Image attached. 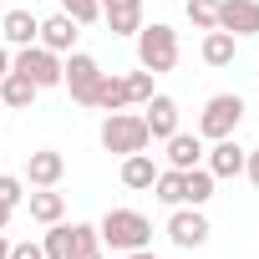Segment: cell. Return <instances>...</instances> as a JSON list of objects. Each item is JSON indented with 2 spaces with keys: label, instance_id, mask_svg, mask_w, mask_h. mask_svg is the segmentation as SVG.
<instances>
[{
  "label": "cell",
  "instance_id": "cell-1",
  "mask_svg": "<svg viewBox=\"0 0 259 259\" xmlns=\"http://www.w3.org/2000/svg\"><path fill=\"white\" fill-rule=\"evenodd\" d=\"M97 234H102V244L117 249V254H127V249H148V244H153V224H148L138 208H107L102 224H97Z\"/></svg>",
  "mask_w": 259,
  "mask_h": 259
},
{
  "label": "cell",
  "instance_id": "cell-2",
  "mask_svg": "<svg viewBox=\"0 0 259 259\" xmlns=\"http://www.w3.org/2000/svg\"><path fill=\"white\" fill-rule=\"evenodd\" d=\"M148 122L138 117V112H107V122H102V148L107 153H117V158H127V153H148Z\"/></svg>",
  "mask_w": 259,
  "mask_h": 259
},
{
  "label": "cell",
  "instance_id": "cell-3",
  "mask_svg": "<svg viewBox=\"0 0 259 259\" xmlns=\"http://www.w3.org/2000/svg\"><path fill=\"white\" fill-rule=\"evenodd\" d=\"M138 61H143V71H153V76L173 71V66H178V31L163 26V21L143 26V31H138Z\"/></svg>",
  "mask_w": 259,
  "mask_h": 259
},
{
  "label": "cell",
  "instance_id": "cell-4",
  "mask_svg": "<svg viewBox=\"0 0 259 259\" xmlns=\"http://www.w3.org/2000/svg\"><path fill=\"white\" fill-rule=\"evenodd\" d=\"M239 122H244V97L239 92H219L203 102V117H198V138L219 143V138H234L239 133Z\"/></svg>",
  "mask_w": 259,
  "mask_h": 259
},
{
  "label": "cell",
  "instance_id": "cell-5",
  "mask_svg": "<svg viewBox=\"0 0 259 259\" xmlns=\"http://www.w3.org/2000/svg\"><path fill=\"white\" fill-rule=\"evenodd\" d=\"M97 81H102L97 56H87V51H66V61H61V87L71 92L76 107H92V102H97Z\"/></svg>",
  "mask_w": 259,
  "mask_h": 259
},
{
  "label": "cell",
  "instance_id": "cell-6",
  "mask_svg": "<svg viewBox=\"0 0 259 259\" xmlns=\"http://www.w3.org/2000/svg\"><path fill=\"white\" fill-rule=\"evenodd\" d=\"M11 71L31 76V81H36V92H46V87H61V56H56V51H46L41 41H36V46H16V56H11Z\"/></svg>",
  "mask_w": 259,
  "mask_h": 259
},
{
  "label": "cell",
  "instance_id": "cell-7",
  "mask_svg": "<svg viewBox=\"0 0 259 259\" xmlns=\"http://www.w3.org/2000/svg\"><path fill=\"white\" fill-rule=\"evenodd\" d=\"M208 234H213V229H208L203 208H188V203H183V208H173V219H168V239H173L178 249H203V244H208Z\"/></svg>",
  "mask_w": 259,
  "mask_h": 259
},
{
  "label": "cell",
  "instance_id": "cell-8",
  "mask_svg": "<svg viewBox=\"0 0 259 259\" xmlns=\"http://www.w3.org/2000/svg\"><path fill=\"white\" fill-rule=\"evenodd\" d=\"M219 31L259 36V0H219Z\"/></svg>",
  "mask_w": 259,
  "mask_h": 259
},
{
  "label": "cell",
  "instance_id": "cell-9",
  "mask_svg": "<svg viewBox=\"0 0 259 259\" xmlns=\"http://www.w3.org/2000/svg\"><path fill=\"white\" fill-rule=\"evenodd\" d=\"M143 107H148V112H143L148 138H153V143H168V138L178 133V102H173V97H163V92H153Z\"/></svg>",
  "mask_w": 259,
  "mask_h": 259
},
{
  "label": "cell",
  "instance_id": "cell-10",
  "mask_svg": "<svg viewBox=\"0 0 259 259\" xmlns=\"http://www.w3.org/2000/svg\"><path fill=\"white\" fill-rule=\"evenodd\" d=\"M102 6V21L112 36H138L143 31V0H97Z\"/></svg>",
  "mask_w": 259,
  "mask_h": 259
},
{
  "label": "cell",
  "instance_id": "cell-11",
  "mask_svg": "<svg viewBox=\"0 0 259 259\" xmlns=\"http://www.w3.org/2000/svg\"><path fill=\"white\" fill-rule=\"evenodd\" d=\"M76 36H81V26H76V21H71L66 11H56L51 21H41V36H36V41H41L46 51L66 56V51H76Z\"/></svg>",
  "mask_w": 259,
  "mask_h": 259
},
{
  "label": "cell",
  "instance_id": "cell-12",
  "mask_svg": "<svg viewBox=\"0 0 259 259\" xmlns=\"http://www.w3.org/2000/svg\"><path fill=\"white\" fill-rule=\"evenodd\" d=\"M61 173H66V158H61L56 148H41V153L26 158V183H31V188H56Z\"/></svg>",
  "mask_w": 259,
  "mask_h": 259
},
{
  "label": "cell",
  "instance_id": "cell-13",
  "mask_svg": "<svg viewBox=\"0 0 259 259\" xmlns=\"http://www.w3.org/2000/svg\"><path fill=\"white\" fill-rule=\"evenodd\" d=\"M244 158H249V148H239L234 138H219V143L208 148V163H203V168H208L213 178H239V173H244Z\"/></svg>",
  "mask_w": 259,
  "mask_h": 259
},
{
  "label": "cell",
  "instance_id": "cell-14",
  "mask_svg": "<svg viewBox=\"0 0 259 259\" xmlns=\"http://www.w3.org/2000/svg\"><path fill=\"white\" fill-rule=\"evenodd\" d=\"M0 36H6V46H36L41 21H36L31 11H6V21H0Z\"/></svg>",
  "mask_w": 259,
  "mask_h": 259
},
{
  "label": "cell",
  "instance_id": "cell-15",
  "mask_svg": "<svg viewBox=\"0 0 259 259\" xmlns=\"http://www.w3.org/2000/svg\"><path fill=\"white\" fill-rule=\"evenodd\" d=\"M92 107H102V112H122V107H133V97H127V76L102 71V81H97V102H92Z\"/></svg>",
  "mask_w": 259,
  "mask_h": 259
},
{
  "label": "cell",
  "instance_id": "cell-16",
  "mask_svg": "<svg viewBox=\"0 0 259 259\" xmlns=\"http://www.w3.org/2000/svg\"><path fill=\"white\" fill-rule=\"evenodd\" d=\"M234 56H239V36H229V31H203V61L208 66H234Z\"/></svg>",
  "mask_w": 259,
  "mask_h": 259
},
{
  "label": "cell",
  "instance_id": "cell-17",
  "mask_svg": "<svg viewBox=\"0 0 259 259\" xmlns=\"http://www.w3.org/2000/svg\"><path fill=\"white\" fill-rule=\"evenodd\" d=\"M153 178H158L153 153H127L122 158V188H153Z\"/></svg>",
  "mask_w": 259,
  "mask_h": 259
},
{
  "label": "cell",
  "instance_id": "cell-18",
  "mask_svg": "<svg viewBox=\"0 0 259 259\" xmlns=\"http://www.w3.org/2000/svg\"><path fill=\"white\" fill-rule=\"evenodd\" d=\"M198 158H203V143L193 138V133H173L168 138V168H198Z\"/></svg>",
  "mask_w": 259,
  "mask_h": 259
},
{
  "label": "cell",
  "instance_id": "cell-19",
  "mask_svg": "<svg viewBox=\"0 0 259 259\" xmlns=\"http://www.w3.org/2000/svg\"><path fill=\"white\" fill-rule=\"evenodd\" d=\"M26 203H31L36 224H61V213H66V198L56 188H36V193H26Z\"/></svg>",
  "mask_w": 259,
  "mask_h": 259
},
{
  "label": "cell",
  "instance_id": "cell-20",
  "mask_svg": "<svg viewBox=\"0 0 259 259\" xmlns=\"http://www.w3.org/2000/svg\"><path fill=\"white\" fill-rule=\"evenodd\" d=\"M0 102H6V107H31L36 102V81L31 76H21V71H6V76H0Z\"/></svg>",
  "mask_w": 259,
  "mask_h": 259
},
{
  "label": "cell",
  "instance_id": "cell-21",
  "mask_svg": "<svg viewBox=\"0 0 259 259\" xmlns=\"http://www.w3.org/2000/svg\"><path fill=\"white\" fill-rule=\"evenodd\" d=\"M213 183H219V178H213L208 168H188V173H183V203H188V208H203V203L213 198Z\"/></svg>",
  "mask_w": 259,
  "mask_h": 259
},
{
  "label": "cell",
  "instance_id": "cell-22",
  "mask_svg": "<svg viewBox=\"0 0 259 259\" xmlns=\"http://www.w3.org/2000/svg\"><path fill=\"white\" fill-rule=\"evenodd\" d=\"M153 198L158 203H168V208H183V168H158V178H153Z\"/></svg>",
  "mask_w": 259,
  "mask_h": 259
},
{
  "label": "cell",
  "instance_id": "cell-23",
  "mask_svg": "<svg viewBox=\"0 0 259 259\" xmlns=\"http://www.w3.org/2000/svg\"><path fill=\"white\" fill-rule=\"evenodd\" d=\"M41 249H46V259H66L71 254V224H46Z\"/></svg>",
  "mask_w": 259,
  "mask_h": 259
},
{
  "label": "cell",
  "instance_id": "cell-24",
  "mask_svg": "<svg viewBox=\"0 0 259 259\" xmlns=\"http://www.w3.org/2000/svg\"><path fill=\"white\" fill-rule=\"evenodd\" d=\"M183 16H188L198 31H213V26H219V0H183Z\"/></svg>",
  "mask_w": 259,
  "mask_h": 259
},
{
  "label": "cell",
  "instance_id": "cell-25",
  "mask_svg": "<svg viewBox=\"0 0 259 259\" xmlns=\"http://www.w3.org/2000/svg\"><path fill=\"white\" fill-rule=\"evenodd\" d=\"M92 249H102V234L92 229V224H71V254H92ZM66 254V259H71Z\"/></svg>",
  "mask_w": 259,
  "mask_h": 259
},
{
  "label": "cell",
  "instance_id": "cell-26",
  "mask_svg": "<svg viewBox=\"0 0 259 259\" xmlns=\"http://www.w3.org/2000/svg\"><path fill=\"white\" fill-rule=\"evenodd\" d=\"M61 11H66L76 26H92V21H102V6H97V0H61Z\"/></svg>",
  "mask_w": 259,
  "mask_h": 259
},
{
  "label": "cell",
  "instance_id": "cell-27",
  "mask_svg": "<svg viewBox=\"0 0 259 259\" xmlns=\"http://www.w3.org/2000/svg\"><path fill=\"white\" fill-rule=\"evenodd\" d=\"M0 203H6V208H21L26 203V183L16 173H0Z\"/></svg>",
  "mask_w": 259,
  "mask_h": 259
},
{
  "label": "cell",
  "instance_id": "cell-28",
  "mask_svg": "<svg viewBox=\"0 0 259 259\" xmlns=\"http://www.w3.org/2000/svg\"><path fill=\"white\" fill-rule=\"evenodd\" d=\"M127 97H133V102H148V97H153V71H127Z\"/></svg>",
  "mask_w": 259,
  "mask_h": 259
},
{
  "label": "cell",
  "instance_id": "cell-29",
  "mask_svg": "<svg viewBox=\"0 0 259 259\" xmlns=\"http://www.w3.org/2000/svg\"><path fill=\"white\" fill-rule=\"evenodd\" d=\"M11 259H46V249L31 244V239H21V244H11Z\"/></svg>",
  "mask_w": 259,
  "mask_h": 259
},
{
  "label": "cell",
  "instance_id": "cell-30",
  "mask_svg": "<svg viewBox=\"0 0 259 259\" xmlns=\"http://www.w3.org/2000/svg\"><path fill=\"white\" fill-rule=\"evenodd\" d=\"M244 173H249V183L259 188V148H249V158H244Z\"/></svg>",
  "mask_w": 259,
  "mask_h": 259
},
{
  "label": "cell",
  "instance_id": "cell-31",
  "mask_svg": "<svg viewBox=\"0 0 259 259\" xmlns=\"http://www.w3.org/2000/svg\"><path fill=\"white\" fill-rule=\"evenodd\" d=\"M122 259H158V254H153V249H127Z\"/></svg>",
  "mask_w": 259,
  "mask_h": 259
},
{
  "label": "cell",
  "instance_id": "cell-32",
  "mask_svg": "<svg viewBox=\"0 0 259 259\" xmlns=\"http://www.w3.org/2000/svg\"><path fill=\"white\" fill-rule=\"evenodd\" d=\"M11 71V51H6V41H0V76Z\"/></svg>",
  "mask_w": 259,
  "mask_h": 259
},
{
  "label": "cell",
  "instance_id": "cell-33",
  "mask_svg": "<svg viewBox=\"0 0 259 259\" xmlns=\"http://www.w3.org/2000/svg\"><path fill=\"white\" fill-rule=\"evenodd\" d=\"M0 259H11V239H6V229H0Z\"/></svg>",
  "mask_w": 259,
  "mask_h": 259
},
{
  "label": "cell",
  "instance_id": "cell-34",
  "mask_svg": "<svg viewBox=\"0 0 259 259\" xmlns=\"http://www.w3.org/2000/svg\"><path fill=\"white\" fill-rule=\"evenodd\" d=\"M6 224H11V208H6V203H0V229H6Z\"/></svg>",
  "mask_w": 259,
  "mask_h": 259
},
{
  "label": "cell",
  "instance_id": "cell-35",
  "mask_svg": "<svg viewBox=\"0 0 259 259\" xmlns=\"http://www.w3.org/2000/svg\"><path fill=\"white\" fill-rule=\"evenodd\" d=\"M71 259H102V249H92V254H71Z\"/></svg>",
  "mask_w": 259,
  "mask_h": 259
},
{
  "label": "cell",
  "instance_id": "cell-36",
  "mask_svg": "<svg viewBox=\"0 0 259 259\" xmlns=\"http://www.w3.org/2000/svg\"><path fill=\"white\" fill-rule=\"evenodd\" d=\"M31 6H36V0H31Z\"/></svg>",
  "mask_w": 259,
  "mask_h": 259
},
{
  "label": "cell",
  "instance_id": "cell-37",
  "mask_svg": "<svg viewBox=\"0 0 259 259\" xmlns=\"http://www.w3.org/2000/svg\"><path fill=\"white\" fill-rule=\"evenodd\" d=\"M0 107H6V102H0Z\"/></svg>",
  "mask_w": 259,
  "mask_h": 259
}]
</instances>
